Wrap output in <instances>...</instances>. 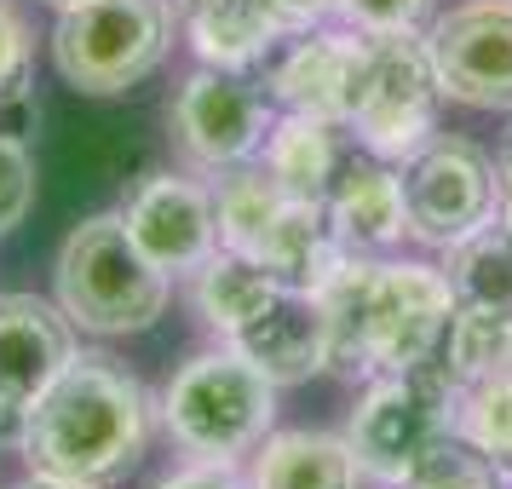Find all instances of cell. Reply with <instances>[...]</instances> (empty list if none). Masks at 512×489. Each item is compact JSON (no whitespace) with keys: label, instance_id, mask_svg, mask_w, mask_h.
I'll return each mask as SVG.
<instances>
[{"label":"cell","instance_id":"10","mask_svg":"<svg viewBox=\"0 0 512 489\" xmlns=\"http://www.w3.org/2000/svg\"><path fill=\"white\" fill-rule=\"evenodd\" d=\"M271 133V104L236 70H196L173 98V139L196 167L248 162Z\"/></svg>","mask_w":512,"mask_h":489},{"label":"cell","instance_id":"6","mask_svg":"<svg viewBox=\"0 0 512 489\" xmlns=\"http://www.w3.org/2000/svg\"><path fill=\"white\" fill-rule=\"evenodd\" d=\"M167 52L162 0H75L58 12L52 64L87 98H116L139 87Z\"/></svg>","mask_w":512,"mask_h":489},{"label":"cell","instance_id":"20","mask_svg":"<svg viewBox=\"0 0 512 489\" xmlns=\"http://www.w3.org/2000/svg\"><path fill=\"white\" fill-rule=\"evenodd\" d=\"M443 277L455 288V305L512 311V225L507 219H484L478 231H466L449 248Z\"/></svg>","mask_w":512,"mask_h":489},{"label":"cell","instance_id":"13","mask_svg":"<svg viewBox=\"0 0 512 489\" xmlns=\"http://www.w3.org/2000/svg\"><path fill=\"white\" fill-rule=\"evenodd\" d=\"M75 340L64 305L35 294H0V403L29 409L58 374L70 369Z\"/></svg>","mask_w":512,"mask_h":489},{"label":"cell","instance_id":"25","mask_svg":"<svg viewBox=\"0 0 512 489\" xmlns=\"http://www.w3.org/2000/svg\"><path fill=\"white\" fill-rule=\"evenodd\" d=\"M29 202H35V162H29V144L0 139V236L12 225H24Z\"/></svg>","mask_w":512,"mask_h":489},{"label":"cell","instance_id":"15","mask_svg":"<svg viewBox=\"0 0 512 489\" xmlns=\"http://www.w3.org/2000/svg\"><path fill=\"white\" fill-rule=\"evenodd\" d=\"M328 219L351 254H380L409 236V208H403V173L386 162H346L328 190Z\"/></svg>","mask_w":512,"mask_h":489},{"label":"cell","instance_id":"8","mask_svg":"<svg viewBox=\"0 0 512 489\" xmlns=\"http://www.w3.org/2000/svg\"><path fill=\"white\" fill-rule=\"evenodd\" d=\"M403 208L415 242L455 248L495 208V167L472 139H426L403 156Z\"/></svg>","mask_w":512,"mask_h":489},{"label":"cell","instance_id":"22","mask_svg":"<svg viewBox=\"0 0 512 489\" xmlns=\"http://www.w3.org/2000/svg\"><path fill=\"white\" fill-rule=\"evenodd\" d=\"M277 277H265L254 259L242 254H208L196 265V311H202V323H213L219 334H236L242 323H254L265 305L277 300Z\"/></svg>","mask_w":512,"mask_h":489},{"label":"cell","instance_id":"27","mask_svg":"<svg viewBox=\"0 0 512 489\" xmlns=\"http://www.w3.org/2000/svg\"><path fill=\"white\" fill-rule=\"evenodd\" d=\"M29 81V24L18 18V6L0 0V93Z\"/></svg>","mask_w":512,"mask_h":489},{"label":"cell","instance_id":"21","mask_svg":"<svg viewBox=\"0 0 512 489\" xmlns=\"http://www.w3.org/2000/svg\"><path fill=\"white\" fill-rule=\"evenodd\" d=\"M213 208H219V242H225L231 254L254 259L259 248H265L271 225L282 219V208H288V190H282L265 167L236 162V167H225Z\"/></svg>","mask_w":512,"mask_h":489},{"label":"cell","instance_id":"34","mask_svg":"<svg viewBox=\"0 0 512 489\" xmlns=\"http://www.w3.org/2000/svg\"><path fill=\"white\" fill-rule=\"evenodd\" d=\"M47 6H58V12H64V6H75V0H47Z\"/></svg>","mask_w":512,"mask_h":489},{"label":"cell","instance_id":"32","mask_svg":"<svg viewBox=\"0 0 512 489\" xmlns=\"http://www.w3.org/2000/svg\"><path fill=\"white\" fill-rule=\"evenodd\" d=\"M18 489H98V484H75V478H52V472H35V478H24Z\"/></svg>","mask_w":512,"mask_h":489},{"label":"cell","instance_id":"30","mask_svg":"<svg viewBox=\"0 0 512 489\" xmlns=\"http://www.w3.org/2000/svg\"><path fill=\"white\" fill-rule=\"evenodd\" d=\"M277 12L294 29H305V24H317V18H328V12H334V0H277Z\"/></svg>","mask_w":512,"mask_h":489},{"label":"cell","instance_id":"2","mask_svg":"<svg viewBox=\"0 0 512 489\" xmlns=\"http://www.w3.org/2000/svg\"><path fill=\"white\" fill-rule=\"evenodd\" d=\"M150 397L110 357H70V369L29 403L24 455L35 472L110 484L144 455Z\"/></svg>","mask_w":512,"mask_h":489},{"label":"cell","instance_id":"9","mask_svg":"<svg viewBox=\"0 0 512 489\" xmlns=\"http://www.w3.org/2000/svg\"><path fill=\"white\" fill-rule=\"evenodd\" d=\"M443 98L466 110H512V0H472L426 35Z\"/></svg>","mask_w":512,"mask_h":489},{"label":"cell","instance_id":"19","mask_svg":"<svg viewBox=\"0 0 512 489\" xmlns=\"http://www.w3.org/2000/svg\"><path fill=\"white\" fill-rule=\"evenodd\" d=\"M254 489H357V455L334 432H277L259 449Z\"/></svg>","mask_w":512,"mask_h":489},{"label":"cell","instance_id":"33","mask_svg":"<svg viewBox=\"0 0 512 489\" xmlns=\"http://www.w3.org/2000/svg\"><path fill=\"white\" fill-rule=\"evenodd\" d=\"M495 179H512V133H507V144H501V162H495Z\"/></svg>","mask_w":512,"mask_h":489},{"label":"cell","instance_id":"17","mask_svg":"<svg viewBox=\"0 0 512 489\" xmlns=\"http://www.w3.org/2000/svg\"><path fill=\"white\" fill-rule=\"evenodd\" d=\"M443 369H449L455 397L512 386V311L455 305V323H449V340H443Z\"/></svg>","mask_w":512,"mask_h":489},{"label":"cell","instance_id":"24","mask_svg":"<svg viewBox=\"0 0 512 489\" xmlns=\"http://www.w3.org/2000/svg\"><path fill=\"white\" fill-rule=\"evenodd\" d=\"M397 489H501V484H495V466H489L466 438H455V443H443L438 455Z\"/></svg>","mask_w":512,"mask_h":489},{"label":"cell","instance_id":"31","mask_svg":"<svg viewBox=\"0 0 512 489\" xmlns=\"http://www.w3.org/2000/svg\"><path fill=\"white\" fill-rule=\"evenodd\" d=\"M24 420H29V409L0 403V449H24Z\"/></svg>","mask_w":512,"mask_h":489},{"label":"cell","instance_id":"7","mask_svg":"<svg viewBox=\"0 0 512 489\" xmlns=\"http://www.w3.org/2000/svg\"><path fill=\"white\" fill-rule=\"evenodd\" d=\"M438 98H443L438 70H432V52L415 29L369 35V64H363V87H357L346 127L380 162L386 156H415L420 144L432 139Z\"/></svg>","mask_w":512,"mask_h":489},{"label":"cell","instance_id":"4","mask_svg":"<svg viewBox=\"0 0 512 489\" xmlns=\"http://www.w3.org/2000/svg\"><path fill=\"white\" fill-rule=\"evenodd\" d=\"M461 438V397L449 386L443 363H420L403 374H374V386L357 397L346 443L357 472L374 484H409L443 443Z\"/></svg>","mask_w":512,"mask_h":489},{"label":"cell","instance_id":"28","mask_svg":"<svg viewBox=\"0 0 512 489\" xmlns=\"http://www.w3.org/2000/svg\"><path fill=\"white\" fill-rule=\"evenodd\" d=\"M35 127H41V104H35V93H29V81L12 87V93H0V139L29 144Z\"/></svg>","mask_w":512,"mask_h":489},{"label":"cell","instance_id":"11","mask_svg":"<svg viewBox=\"0 0 512 489\" xmlns=\"http://www.w3.org/2000/svg\"><path fill=\"white\" fill-rule=\"evenodd\" d=\"M127 231L144 254L162 271H196L219 242V208L202 185H190L179 173H150L139 179V190L127 196Z\"/></svg>","mask_w":512,"mask_h":489},{"label":"cell","instance_id":"3","mask_svg":"<svg viewBox=\"0 0 512 489\" xmlns=\"http://www.w3.org/2000/svg\"><path fill=\"white\" fill-rule=\"evenodd\" d=\"M58 305L87 334H144L167 311V271L144 254L121 213L81 219L58 248Z\"/></svg>","mask_w":512,"mask_h":489},{"label":"cell","instance_id":"14","mask_svg":"<svg viewBox=\"0 0 512 489\" xmlns=\"http://www.w3.org/2000/svg\"><path fill=\"white\" fill-rule=\"evenodd\" d=\"M231 346L254 363L271 386H300L328 369V323L317 294L305 288H277V300L259 311L254 323L231 334Z\"/></svg>","mask_w":512,"mask_h":489},{"label":"cell","instance_id":"23","mask_svg":"<svg viewBox=\"0 0 512 489\" xmlns=\"http://www.w3.org/2000/svg\"><path fill=\"white\" fill-rule=\"evenodd\" d=\"M461 438L472 443L501 478H512V386L461 397Z\"/></svg>","mask_w":512,"mask_h":489},{"label":"cell","instance_id":"26","mask_svg":"<svg viewBox=\"0 0 512 489\" xmlns=\"http://www.w3.org/2000/svg\"><path fill=\"white\" fill-rule=\"evenodd\" d=\"M432 0H334V12L346 18L357 35H397V29H415L426 18Z\"/></svg>","mask_w":512,"mask_h":489},{"label":"cell","instance_id":"18","mask_svg":"<svg viewBox=\"0 0 512 489\" xmlns=\"http://www.w3.org/2000/svg\"><path fill=\"white\" fill-rule=\"evenodd\" d=\"M340 139H334V121L317 116H288L271 121L265 133V173L277 179L288 196H305V202H328V190L340 179Z\"/></svg>","mask_w":512,"mask_h":489},{"label":"cell","instance_id":"12","mask_svg":"<svg viewBox=\"0 0 512 489\" xmlns=\"http://www.w3.org/2000/svg\"><path fill=\"white\" fill-rule=\"evenodd\" d=\"M363 64H369V35H357V29L305 35L271 75V98L294 116H317L340 127L351 116V104H357Z\"/></svg>","mask_w":512,"mask_h":489},{"label":"cell","instance_id":"29","mask_svg":"<svg viewBox=\"0 0 512 489\" xmlns=\"http://www.w3.org/2000/svg\"><path fill=\"white\" fill-rule=\"evenodd\" d=\"M162 489H254V484H242L231 472V461H196L185 472H173Z\"/></svg>","mask_w":512,"mask_h":489},{"label":"cell","instance_id":"5","mask_svg":"<svg viewBox=\"0 0 512 489\" xmlns=\"http://www.w3.org/2000/svg\"><path fill=\"white\" fill-rule=\"evenodd\" d=\"M167 432L185 443L196 461H236L265 443L277 420V386L242 357V351H202L167 380L162 397Z\"/></svg>","mask_w":512,"mask_h":489},{"label":"cell","instance_id":"1","mask_svg":"<svg viewBox=\"0 0 512 489\" xmlns=\"http://www.w3.org/2000/svg\"><path fill=\"white\" fill-rule=\"evenodd\" d=\"M328 323V369L340 374H403L443 363L455 323V288L432 265H380L346 254L317 288Z\"/></svg>","mask_w":512,"mask_h":489},{"label":"cell","instance_id":"16","mask_svg":"<svg viewBox=\"0 0 512 489\" xmlns=\"http://www.w3.org/2000/svg\"><path fill=\"white\" fill-rule=\"evenodd\" d=\"M185 29L202 64H213V70H248L294 24L277 12V0H185Z\"/></svg>","mask_w":512,"mask_h":489}]
</instances>
